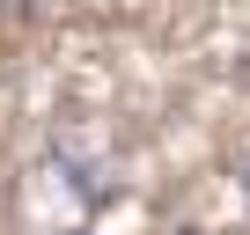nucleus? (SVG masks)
I'll return each instance as SVG.
<instances>
[{"label": "nucleus", "instance_id": "nucleus-1", "mask_svg": "<svg viewBox=\"0 0 250 235\" xmlns=\"http://www.w3.org/2000/svg\"><path fill=\"white\" fill-rule=\"evenodd\" d=\"M243 191H250V169H243Z\"/></svg>", "mask_w": 250, "mask_h": 235}]
</instances>
